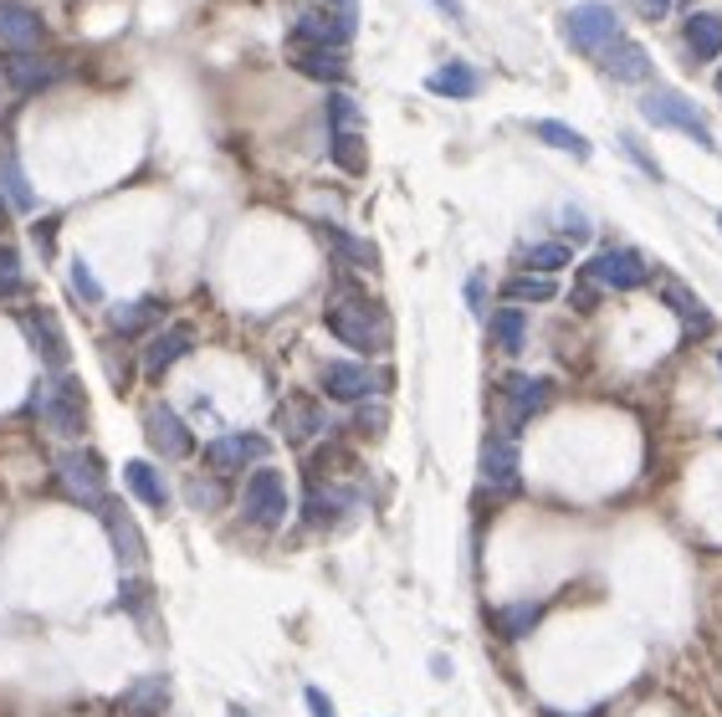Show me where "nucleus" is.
Returning a JSON list of instances; mask_svg holds the SVG:
<instances>
[{
    "instance_id": "bb28decb",
    "label": "nucleus",
    "mask_w": 722,
    "mask_h": 717,
    "mask_svg": "<svg viewBox=\"0 0 722 717\" xmlns=\"http://www.w3.org/2000/svg\"><path fill=\"white\" fill-rule=\"evenodd\" d=\"M425 87L436 93V98H477L482 93V72L471 68V62H446L425 77Z\"/></svg>"
},
{
    "instance_id": "72a5a7b5",
    "label": "nucleus",
    "mask_w": 722,
    "mask_h": 717,
    "mask_svg": "<svg viewBox=\"0 0 722 717\" xmlns=\"http://www.w3.org/2000/svg\"><path fill=\"white\" fill-rule=\"evenodd\" d=\"M328 154L344 175H364L370 169V150H364V134H334L328 139Z\"/></svg>"
},
{
    "instance_id": "79ce46f5",
    "label": "nucleus",
    "mask_w": 722,
    "mask_h": 717,
    "mask_svg": "<svg viewBox=\"0 0 722 717\" xmlns=\"http://www.w3.org/2000/svg\"><path fill=\"white\" fill-rule=\"evenodd\" d=\"M185 492H190V502H195V507H205V513H210V507L220 502V487H216V482H201V477H190Z\"/></svg>"
},
{
    "instance_id": "4468645a",
    "label": "nucleus",
    "mask_w": 722,
    "mask_h": 717,
    "mask_svg": "<svg viewBox=\"0 0 722 717\" xmlns=\"http://www.w3.org/2000/svg\"><path fill=\"white\" fill-rule=\"evenodd\" d=\"M594 57H600V68H605L615 83H651V77H655L651 51L640 47V41H630V36H610Z\"/></svg>"
},
{
    "instance_id": "7c9ffc66",
    "label": "nucleus",
    "mask_w": 722,
    "mask_h": 717,
    "mask_svg": "<svg viewBox=\"0 0 722 717\" xmlns=\"http://www.w3.org/2000/svg\"><path fill=\"white\" fill-rule=\"evenodd\" d=\"M522 267L538 272V277H554V272L569 267V247L564 241H533V247H522Z\"/></svg>"
},
{
    "instance_id": "a18cd8bd",
    "label": "nucleus",
    "mask_w": 722,
    "mask_h": 717,
    "mask_svg": "<svg viewBox=\"0 0 722 717\" xmlns=\"http://www.w3.org/2000/svg\"><path fill=\"white\" fill-rule=\"evenodd\" d=\"M564 231H569L574 241H585V236H589V216H585V211H574V205H569V211H564Z\"/></svg>"
},
{
    "instance_id": "e433bc0d",
    "label": "nucleus",
    "mask_w": 722,
    "mask_h": 717,
    "mask_svg": "<svg viewBox=\"0 0 722 717\" xmlns=\"http://www.w3.org/2000/svg\"><path fill=\"white\" fill-rule=\"evenodd\" d=\"M359 123H364L359 103L334 87V93H328V129H334V134H359Z\"/></svg>"
},
{
    "instance_id": "473e14b6",
    "label": "nucleus",
    "mask_w": 722,
    "mask_h": 717,
    "mask_svg": "<svg viewBox=\"0 0 722 717\" xmlns=\"http://www.w3.org/2000/svg\"><path fill=\"white\" fill-rule=\"evenodd\" d=\"M538 620H543V605H538V600H522V605H503V610L492 616V625H497L507 641H518V635L533 631Z\"/></svg>"
},
{
    "instance_id": "20e7f679",
    "label": "nucleus",
    "mask_w": 722,
    "mask_h": 717,
    "mask_svg": "<svg viewBox=\"0 0 722 717\" xmlns=\"http://www.w3.org/2000/svg\"><path fill=\"white\" fill-rule=\"evenodd\" d=\"M26 410L41 416L51 431H62V435H77L87 426V395H83V384L72 380V374H57L51 384H36L32 401H26Z\"/></svg>"
},
{
    "instance_id": "f257e3e1",
    "label": "nucleus",
    "mask_w": 722,
    "mask_h": 717,
    "mask_svg": "<svg viewBox=\"0 0 722 717\" xmlns=\"http://www.w3.org/2000/svg\"><path fill=\"white\" fill-rule=\"evenodd\" d=\"M328 334L338 338V344H349L353 354H380V349H389V323H385V313L374 308L364 292H353L349 283H344V298L328 308Z\"/></svg>"
},
{
    "instance_id": "58836bf2",
    "label": "nucleus",
    "mask_w": 722,
    "mask_h": 717,
    "mask_svg": "<svg viewBox=\"0 0 722 717\" xmlns=\"http://www.w3.org/2000/svg\"><path fill=\"white\" fill-rule=\"evenodd\" d=\"M118 610H129V616H149V584L144 579H123L118 584Z\"/></svg>"
},
{
    "instance_id": "f03ea898",
    "label": "nucleus",
    "mask_w": 722,
    "mask_h": 717,
    "mask_svg": "<svg viewBox=\"0 0 722 717\" xmlns=\"http://www.w3.org/2000/svg\"><path fill=\"white\" fill-rule=\"evenodd\" d=\"M640 113H646V123H655V129H672V134H687L691 144H702V150H718V139L707 129V113L687 98V93H676V87H651V93L640 98Z\"/></svg>"
},
{
    "instance_id": "423d86ee",
    "label": "nucleus",
    "mask_w": 722,
    "mask_h": 717,
    "mask_svg": "<svg viewBox=\"0 0 722 717\" xmlns=\"http://www.w3.org/2000/svg\"><path fill=\"white\" fill-rule=\"evenodd\" d=\"M57 482H62V492H68L72 502H83L93 513H98V502L108 498V471H103V462L93 451H62V456H57Z\"/></svg>"
},
{
    "instance_id": "8fccbe9b",
    "label": "nucleus",
    "mask_w": 722,
    "mask_h": 717,
    "mask_svg": "<svg viewBox=\"0 0 722 717\" xmlns=\"http://www.w3.org/2000/svg\"><path fill=\"white\" fill-rule=\"evenodd\" d=\"M436 11L446 21H467V11H461V0H436Z\"/></svg>"
},
{
    "instance_id": "dca6fc26",
    "label": "nucleus",
    "mask_w": 722,
    "mask_h": 717,
    "mask_svg": "<svg viewBox=\"0 0 722 717\" xmlns=\"http://www.w3.org/2000/svg\"><path fill=\"white\" fill-rule=\"evenodd\" d=\"M503 390H507V410H513V431L554 405V380H543V374H507Z\"/></svg>"
},
{
    "instance_id": "393cba45",
    "label": "nucleus",
    "mask_w": 722,
    "mask_h": 717,
    "mask_svg": "<svg viewBox=\"0 0 722 717\" xmlns=\"http://www.w3.org/2000/svg\"><path fill=\"white\" fill-rule=\"evenodd\" d=\"M159 318H165V302L159 298H134V302H118L108 313V323H113L118 338H139V334H154Z\"/></svg>"
},
{
    "instance_id": "603ef678",
    "label": "nucleus",
    "mask_w": 722,
    "mask_h": 717,
    "mask_svg": "<svg viewBox=\"0 0 722 717\" xmlns=\"http://www.w3.org/2000/svg\"><path fill=\"white\" fill-rule=\"evenodd\" d=\"M538 717H569V713H554V707H543V713H538Z\"/></svg>"
},
{
    "instance_id": "a878e982",
    "label": "nucleus",
    "mask_w": 722,
    "mask_h": 717,
    "mask_svg": "<svg viewBox=\"0 0 722 717\" xmlns=\"http://www.w3.org/2000/svg\"><path fill=\"white\" fill-rule=\"evenodd\" d=\"M353 502H359V498H353L349 487H318V482H313V487H308V502H303V517L313 523V528H334Z\"/></svg>"
},
{
    "instance_id": "9b49d317",
    "label": "nucleus",
    "mask_w": 722,
    "mask_h": 717,
    "mask_svg": "<svg viewBox=\"0 0 722 717\" xmlns=\"http://www.w3.org/2000/svg\"><path fill=\"white\" fill-rule=\"evenodd\" d=\"M98 517H103V528H108V543H113V559H118V569H139L144 564V534H139V523H134V513L123 507V502H113V498H103L98 502Z\"/></svg>"
},
{
    "instance_id": "09e8293b",
    "label": "nucleus",
    "mask_w": 722,
    "mask_h": 717,
    "mask_svg": "<svg viewBox=\"0 0 722 717\" xmlns=\"http://www.w3.org/2000/svg\"><path fill=\"white\" fill-rule=\"evenodd\" d=\"M636 11L640 16H651V21H661L666 11H672V0H636Z\"/></svg>"
},
{
    "instance_id": "6ab92c4d",
    "label": "nucleus",
    "mask_w": 722,
    "mask_h": 717,
    "mask_svg": "<svg viewBox=\"0 0 722 717\" xmlns=\"http://www.w3.org/2000/svg\"><path fill=\"white\" fill-rule=\"evenodd\" d=\"M277 426L287 431V441H313V435L328 431V410H323L318 401H308V395H287L282 410H277Z\"/></svg>"
},
{
    "instance_id": "c9c22d12",
    "label": "nucleus",
    "mask_w": 722,
    "mask_h": 717,
    "mask_svg": "<svg viewBox=\"0 0 722 717\" xmlns=\"http://www.w3.org/2000/svg\"><path fill=\"white\" fill-rule=\"evenodd\" d=\"M0 184H5V195H11V205L32 216V211H36V195H32V184H26V175H21L16 154H0Z\"/></svg>"
},
{
    "instance_id": "2eb2a0df",
    "label": "nucleus",
    "mask_w": 722,
    "mask_h": 717,
    "mask_svg": "<svg viewBox=\"0 0 722 717\" xmlns=\"http://www.w3.org/2000/svg\"><path fill=\"white\" fill-rule=\"evenodd\" d=\"M26 338H32L36 359H41L51 374H62V369H68L72 349H68V334H62V323H57L51 308H32V313H26Z\"/></svg>"
},
{
    "instance_id": "ea45409f",
    "label": "nucleus",
    "mask_w": 722,
    "mask_h": 717,
    "mask_svg": "<svg viewBox=\"0 0 722 717\" xmlns=\"http://www.w3.org/2000/svg\"><path fill=\"white\" fill-rule=\"evenodd\" d=\"M621 150H625V154H630V159H636V165H640V169H646V175H651V180H661V165H655L651 154H646V144H640V139H636V134H621Z\"/></svg>"
},
{
    "instance_id": "9d476101",
    "label": "nucleus",
    "mask_w": 722,
    "mask_h": 717,
    "mask_svg": "<svg viewBox=\"0 0 722 717\" xmlns=\"http://www.w3.org/2000/svg\"><path fill=\"white\" fill-rule=\"evenodd\" d=\"M0 77L16 87V93H47L68 77V62L57 57H41V51H5L0 57Z\"/></svg>"
},
{
    "instance_id": "39448f33",
    "label": "nucleus",
    "mask_w": 722,
    "mask_h": 717,
    "mask_svg": "<svg viewBox=\"0 0 722 717\" xmlns=\"http://www.w3.org/2000/svg\"><path fill=\"white\" fill-rule=\"evenodd\" d=\"M579 277H585V283H594V287L636 292V287L651 283V267H646V256H640L636 247H610V251H600V256H589Z\"/></svg>"
},
{
    "instance_id": "6e6d98bb",
    "label": "nucleus",
    "mask_w": 722,
    "mask_h": 717,
    "mask_svg": "<svg viewBox=\"0 0 722 717\" xmlns=\"http://www.w3.org/2000/svg\"><path fill=\"white\" fill-rule=\"evenodd\" d=\"M718 226H722V216H718Z\"/></svg>"
},
{
    "instance_id": "2f4dec72",
    "label": "nucleus",
    "mask_w": 722,
    "mask_h": 717,
    "mask_svg": "<svg viewBox=\"0 0 722 717\" xmlns=\"http://www.w3.org/2000/svg\"><path fill=\"white\" fill-rule=\"evenodd\" d=\"M492 338H497L503 354H522V344H528V318L518 308H497L492 313Z\"/></svg>"
},
{
    "instance_id": "7ed1b4c3",
    "label": "nucleus",
    "mask_w": 722,
    "mask_h": 717,
    "mask_svg": "<svg viewBox=\"0 0 722 717\" xmlns=\"http://www.w3.org/2000/svg\"><path fill=\"white\" fill-rule=\"evenodd\" d=\"M287 513H292V492H287V477L277 467H252V477L241 482V517L272 534V528H282Z\"/></svg>"
},
{
    "instance_id": "b1692460",
    "label": "nucleus",
    "mask_w": 722,
    "mask_h": 717,
    "mask_svg": "<svg viewBox=\"0 0 722 717\" xmlns=\"http://www.w3.org/2000/svg\"><path fill=\"white\" fill-rule=\"evenodd\" d=\"M123 482H129V492H134L144 507H154V513H169V482L159 477V467H154V462H144V456L123 462Z\"/></svg>"
},
{
    "instance_id": "f704fd0d",
    "label": "nucleus",
    "mask_w": 722,
    "mask_h": 717,
    "mask_svg": "<svg viewBox=\"0 0 722 717\" xmlns=\"http://www.w3.org/2000/svg\"><path fill=\"white\" fill-rule=\"evenodd\" d=\"M503 298H507V302H554V298H558V287H554V277L522 272V277L503 283Z\"/></svg>"
},
{
    "instance_id": "cd10ccee",
    "label": "nucleus",
    "mask_w": 722,
    "mask_h": 717,
    "mask_svg": "<svg viewBox=\"0 0 722 717\" xmlns=\"http://www.w3.org/2000/svg\"><path fill=\"white\" fill-rule=\"evenodd\" d=\"M533 134L549 144V150H564L574 154V159H589V139L579 134V129H569V123H558V118H538Z\"/></svg>"
},
{
    "instance_id": "6e6552de",
    "label": "nucleus",
    "mask_w": 722,
    "mask_h": 717,
    "mask_svg": "<svg viewBox=\"0 0 722 717\" xmlns=\"http://www.w3.org/2000/svg\"><path fill=\"white\" fill-rule=\"evenodd\" d=\"M610 36H621V16L610 11L605 0H585V5H574L569 16H564V41L574 51H589L594 57Z\"/></svg>"
},
{
    "instance_id": "864d4df0",
    "label": "nucleus",
    "mask_w": 722,
    "mask_h": 717,
    "mask_svg": "<svg viewBox=\"0 0 722 717\" xmlns=\"http://www.w3.org/2000/svg\"><path fill=\"white\" fill-rule=\"evenodd\" d=\"M0 216H5V195H0Z\"/></svg>"
},
{
    "instance_id": "49530a36",
    "label": "nucleus",
    "mask_w": 722,
    "mask_h": 717,
    "mask_svg": "<svg viewBox=\"0 0 722 717\" xmlns=\"http://www.w3.org/2000/svg\"><path fill=\"white\" fill-rule=\"evenodd\" d=\"M36 236V247H41V256H51V241H57V216H47L41 226H32Z\"/></svg>"
},
{
    "instance_id": "5701e85b",
    "label": "nucleus",
    "mask_w": 722,
    "mask_h": 717,
    "mask_svg": "<svg viewBox=\"0 0 722 717\" xmlns=\"http://www.w3.org/2000/svg\"><path fill=\"white\" fill-rule=\"evenodd\" d=\"M682 41H687L691 62H712L722 57V16L718 11H697V16L682 21Z\"/></svg>"
},
{
    "instance_id": "4c0bfd02",
    "label": "nucleus",
    "mask_w": 722,
    "mask_h": 717,
    "mask_svg": "<svg viewBox=\"0 0 722 717\" xmlns=\"http://www.w3.org/2000/svg\"><path fill=\"white\" fill-rule=\"evenodd\" d=\"M68 283H72V292H77V298H83L87 308H98V302H103V283L93 277V267H87L83 256H77V262L68 267Z\"/></svg>"
},
{
    "instance_id": "412c9836",
    "label": "nucleus",
    "mask_w": 722,
    "mask_h": 717,
    "mask_svg": "<svg viewBox=\"0 0 722 717\" xmlns=\"http://www.w3.org/2000/svg\"><path fill=\"white\" fill-rule=\"evenodd\" d=\"M287 57H292V68L303 72V77H313V83H328V87L349 83V57L334 47H292Z\"/></svg>"
},
{
    "instance_id": "3c124183",
    "label": "nucleus",
    "mask_w": 722,
    "mask_h": 717,
    "mask_svg": "<svg viewBox=\"0 0 722 717\" xmlns=\"http://www.w3.org/2000/svg\"><path fill=\"white\" fill-rule=\"evenodd\" d=\"M226 717H256V713H246V707H226Z\"/></svg>"
},
{
    "instance_id": "f3484780",
    "label": "nucleus",
    "mask_w": 722,
    "mask_h": 717,
    "mask_svg": "<svg viewBox=\"0 0 722 717\" xmlns=\"http://www.w3.org/2000/svg\"><path fill=\"white\" fill-rule=\"evenodd\" d=\"M190 349H195V328H190V323H169V328H159V334L144 344V374L159 380V374L180 365Z\"/></svg>"
},
{
    "instance_id": "f8f14e48",
    "label": "nucleus",
    "mask_w": 722,
    "mask_h": 717,
    "mask_svg": "<svg viewBox=\"0 0 722 717\" xmlns=\"http://www.w3.org/2000/svg\"><path fill=\"white\" fill-rule=\"evenodd\" d=\"M144 435H149V446L165 456V462H185L190 451H195V435L190 426L180 420L175 405H149V416H144Z\"/></svg>"
},
{
    "instance_id": "de8ad7c7",
    "label": "nucleus",
    "mask_w": 722,
    "mask_h": 717,
    "mask_svg": "<svg viewBox=\"0 0 722 717\" xmlns=\"http://www.w3.org/2000/svg\"><path fill=\"white\" fill-rule=\"evenodd\" d=\"M594 302H600V287H594V283H585V277H579V287H574V308H579V313H589Z\"/></svg>"
},
{
    "instance_id": "aec40b11",
    "label": "nucleus",
    "mask_w": 722,
    "mask_h": 717,
    "mask_svg": "<svg viewBox=\"0 0 722 717\" xmlns=\"http://www.w3.org/2000/svg\"><path fill=\"white\" fill-rule=\"evenodd\" d=\"M661 298L672 302V313L682 318V334H687V338H702V334H712V328H718V318H712L702 302H697V292H691L682 277H666V283H661Z\"/></svg>"
},
{
    "instance_id": "ddd939ff",
    "label": "nucleus",
    "mask_w": 722,
    "mask_h": 717,
    "mask_svg": "<svg viewBox=\"0 0 722 717\" xmlns=\"http://www.w3.org/2000/svg\"><path fill=\"white\" fill-rule=\"evenodd\" d=\"M353 36V16H328V11H308V16L292 21L287 32V51L292 47H334L344 51Z\"/></svg>"
},
{
    "instance_id": "0eeeda50",
    "label": "nucleus",
    "mask_w": 722,
    "mask_h": 717,
    "mask_svg": "<svg viewBox=\"0 0 722 717\" xmlns=\"http://www.w3.org/2000/svg\"><path fill=\"white\" fill-rule=\"evenodd\" d=\"M267 456H272V441L262 431H231V435H216L205 446V467L216 471V477H231L241 467H262Z\"/></svg>"
},
{
    "instance_id": "4be33fe9",
    "label": "nucleus",
    "mask_w": 722,
    "mask_h": 717,
    "mask_svg": "<svg viewBox=\"0 0 722 717\" xmlns=\"http://www.w3.org/2000/svg\"><path fill=\"white\" fill-rule=\"evenodd\" d=\"M482 482L513 492L518 487V441L513 435H488L482 441Z\"/></svg>"
},
{
    "instance_id": "c03bdc74",
    "label": "nucleus",
    "mask_w": 722,
    "mask_h": 717,
    "mask_svg": "<svg viewBox=\"0 0 722 717\" xmlns=\"http://www.w3.org/2000/svg\"><path fill=\"white\" fill-rule=\"evenodd\" d=\"M303 702H308V713H313V717H338V713H334V697H328L323 686H308Z\"/></svg>"
},
{
    "instance_id": "a19ab883",
    "label": "nucleus",
    "mask_w": 722,
    "mask_h": 717,
    "mask_svg": "<svg viewBox=\"0 0 722 717\" xmlns=\"http://www.w3.org/2000/svg\"><path fill=\"white\" fill-rule=\"evenodd\" d=\"M467 308L477 318H488V277H482V272H471L467 277Z\"/></svg>"
},
{
    "instance_id": "1a4fd4ad",
    "label": "nucleus",
    "mask_w": 722,
    "mask_h": 717,
    "mask_svg": "<svg viewBox=\"0 0 722 717\" xmlns=\"http://www.w3.org/2000/svg\"><path fill=\"white\" fill-rule=\"evenodd\" d=\"M385 374L370 365H353V359H334V365H323V395L338 405H364L370 395L385 390Z\"/></svg>"
},
{
    "instance_id": "a211bd4d",
    "label": "nucleus",
    "mask_w": 722,
    "mask_h": 717,
    "mask_svg": "<svg viewBox=\"0 0 722 717\" xmlns=\"http://www.w3.org/2000/svg\"><path fill=\"white\" fill-rule=\"evenodd\" d=\"M41 41H47V21L36 16V11H26V5H0V47L5 51H41Z\"/></svg>"
},
{
    "instance_id": "5fc2aeb1",
    "label": "nucleus",
    "mask_w": 722,
    "mask_h": 717,
    "mask_svg": "<svg viewBox=\"0 0 722 717\" xmlns=\"http://www.w3.org/2000/svg\"><path fill=\"white\" fill-rule=\"evenodd\" d=\"M718 93H722V68H718Z\"/></svg>"
},
{
    "instance_id": "c85d7f7f",
    "label": "nucleus",
    "mask_w": 722,
    "mask_h": 717,
    "mask_svg": "<svg viewBox=\"0 0 722 717\" xmlns=\"http://www.w3.org/2000/svg\"><path fill=\"white\" fill-rule=\"evenodd\" d=\"M165 702H169V682H165V677H144V682H134L129 692H123V713L149 717V713H159Z\"/></svg>"
},
{
    "instance_id": "37998d69",
    "label": "nucleus",
    "mask_w": 722,
    "mask_h": 717,
    "mask_svg": "<svg viewBox=\"0 0 722 717\" xmlns=\"http://www.w3.org/2000/svg\"><path fill=\"white\" fill-rule=\"evenodd\" d=\"M353 426L364 435H380L385 431V410H380V405H359V420H353Z\"/></svg>"
},
{
    "instance_id": "c756f323",
    "label": "nucleus",
    "mask_w": 722,
    "mask_h": 717,
    "mask_svg": "<svg viewBox=\"0 0 722 717\" xmlns=\"http://www.w3.org/2000/svg\"><path fill=\"white\" fill-rule=\"evenodd\" d=\"M323 236L334 241V251L349 262V267H380V251H374V241H364V236H353V231H338V226H323Z\"/></svg>"
}]
</instances>
